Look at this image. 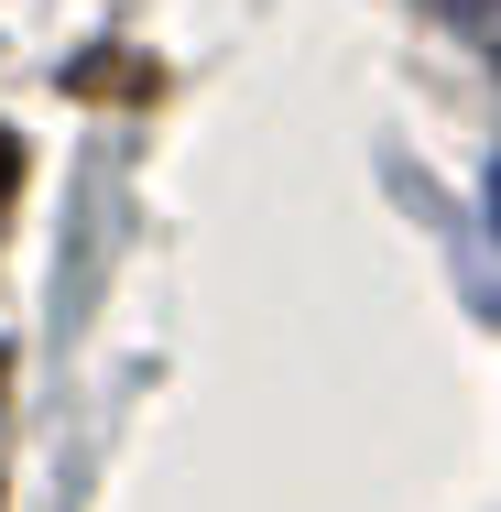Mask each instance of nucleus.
<instances>
[{"instance_id": "obj_1", "label": "nucleus", "mask_w": 501, "mask_h": 512, "mask_svg": "<svg viewBox=\"0 0 501 512\" xmlns=\"http://www.w3.org/2000/svg\"><path fill=\"white\" fill-rule=\"evenodd\" d=\"M11 186H22V142L0 131V207H11Z\"/></svg>"}]
</instances>
